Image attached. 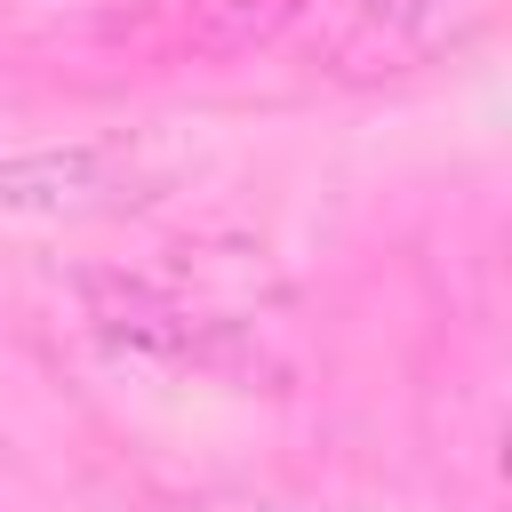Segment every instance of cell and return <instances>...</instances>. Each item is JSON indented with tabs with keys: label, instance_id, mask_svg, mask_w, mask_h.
I'll use <instances>...</instances> for the list:
<instances>
[{
	"label": "cell",
	"instance_id": "2",
	"mask_svg": "<svg viewBox=\"0 0 512 512\" xmlns=\"http://www.w3.org/2000/svg\"><path fill=\"white\" fill-rule=\"evenodd\" d=\"M120 200H136V168L112 144H24V152H0V208L104 216Z\"/></svg>",
	"mask_w": 512,
	"mask_h": 512
},
{
	"label": "cell",
	"instance_id": "1",
	"mask_svg": "<svg viewBox=\"0 0 512 512\" xmlns=\"http://www.w3.org/2000/svg\"><path fill=\"white\" fill-rule=\"evenodd\" d=\"M464 16L472 0H344L320 24L312 64L328 80H392V72H416Z\"/></svg>",
	"mask_w": 512,
	"mask_h": 512
},
{
	"label": "cell",
	"instance_id": "3",
	"mask_svg": "<svg viewBox=\"0 0 512 512\" xmlns=\"http://www.w3.org/2000/svg\"><path fill=\"white\" fill-rule=\"evenodd\" d=\"M296 16H304V0H192V32L216 56H240V48L272 40L280 24H296Z\"/></svg>",
	"mask_w": 512,
	"mask_h": 512
}]
</instances>
